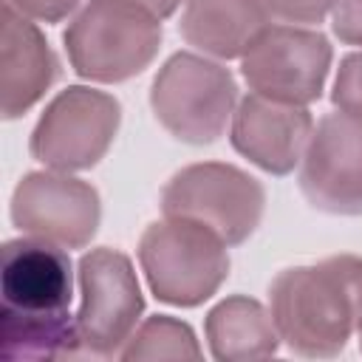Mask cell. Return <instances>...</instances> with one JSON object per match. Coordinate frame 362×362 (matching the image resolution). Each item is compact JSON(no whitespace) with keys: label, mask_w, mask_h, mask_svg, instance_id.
I'll return each instance as SVG.
<instances>
[{"label":"cell","mask_w":362,"mask_h":362,"mask_svg":"<svg viewBox=\"0 0 362 362\" xmlns=\"http://www.w3.org/2000/svg\"><path fill=\"white\" fill-rule=\"evenodd\" d=\"M331 57L325 34L300 25H269L240 57V74L266 99L311 105L325 88Z\"/></svg>","instance_id":"9"},{"label":"cell","mask_w":362,"mask_h":362,"mask_svg":"<svg viewBox=\"0 0 362 362\" xmlns=\"http://www.w3.org/2000/svg\"><path fill=\"white\" fill-rule=\"evenodd\" d=\"M209 354L218 362H252V359H269L277 354L280 334L272 320V311H266L257 300L246 294H235L221 300L204 322Z\"/></svg>","instance_id":"15"},{"label":"cell","mask_w":362,"mask_h":362,"mask_svg":"<svg viewBox=\"0 0 362 362\" xmlns=\"http://www.w3.org/2000/svg\"><path fill=\"white\" fill-rule=\"evenodd\" d=\"M331 102L356 119H362V51L342 57L331 90Z\"/></svg>","instance_id":"17"},{"label":"cell","mask_w":362,"mask_h":362,"mask_svg":"<svg viewBox=\"0 0 362 362\" xmlns=\"http://www.w3.org/2000/svg\"><path fill=\"white\" fill-rule=\"evenodd\" d=\"M359 351H362V328H359Z\"/></svg>","instance_id":"22"},{"label":"cell","mask_w":362,"mask_h":362,"mask_svg":"<svg viewBox=\"0 0 362 362\" xmlns=\"http://www.w3.org/2000/svg\"><path fill=\"white\" fill-rule=\"evenodd\" d=\"M263 206V184L246 170L223 161L181 167L161 189L164 218L198 221L221 235L226 246L243 243L257 229Z\"/></svg>","instance_id":"6"},{"label":"cell","mask_w":362,"mask_h":362,"mask_svg":"<svg viewBox=\"0 0 362 362\" xmlns=\"http://www.w3.org/2000/svg\"><path fill=\"white\" fill-rule=\"evenodd\" d=\"M3 3H8L23 17L40 23H59L79 6V0H3Z\"/></svg>","instance_id":"20"},{"label":"cell","mask_w":362,"mask_h":362,"mask_svg":"<svg viewBox=\"0 0 362 362\" xmlns=\"http://www.w3.org/2000/svg\"><path fill=\"white\" fill-rule=\"evenodd\" d=\"M139 263L156 300L195 308L229 277V252L221 235L187 218L150 223L139 238Z\"/></svg>","instance_id":"4"},{"label":"cell","mask_w":362,"mask_h":362,"mask_svg":"<svg viewBox=\"0 0 362 362\" xmlns=\"http://www.w3.org/2000/svg\"><path fill=\"white\" fill-rule=\"evenodd\" d=\"M314 133V119L305 105H286L249 93L232 113L229 141L235 153L272 175H288L305 153Z\"/></svg>","instance_id":"12"},{"label":"cell","mask_w":362,"mask_h":362,"mask_svg":"<svg viewBox=\"0 0 362 362\" xmlns=\"http://www.w3.org/2000/svg\"><path fill=\"white\" fill-rule=\"evenodd\" d=\"M269 28V8L263 0H187L181 11V37L218 59H235Z\"/></svg>","instance_id":"14"},{"label":"cell","mask_w":362,"mask_h":362,"mask_svg":"<svg viewBox=\"0 0 362 362\" xmlns=\"http://www.w3.org/2000/svg\"><path fill=\"white\" fill-rule=\"evenodd\" d=\"M119 359L144 362V359H201L198 339L192 328L175 317L156 314L147 317L124 342Z\"/></svg>","instance_id":"16"},{"label":"cell","mask_w":362,"mask_h":362,"mask_svg":"<svg viewBox=\"0 0 362 362\" xmlns=\"http://www.w3.org/2000/svg\"><path fill=\"white\" fill-rule=\"evenodd\" d=\"M59 74V59L42 31L14 11L0 8V116L17 119L34 107Z\"/></svg>","instance_id":"13"},{"label":"cell","mask_w":362,"mask_h":362,"mask_svg":"<svg viewBox=\"0 0 362 362\" xmlns=\"http://www.w3.org/2000/svg\"><path fill=\"white\" fill-rule=\"evenodd\" d=\"M141 8H147L150 14H156L158 20H167L170 14H175V8L181 6V0H130Z\"/></svg>","instance_id":"21"},{"label":"cell","mask_w":362,"mask_h":362,"mask_svg":"<svg viewBox=\"0 0 362 362\" xmlns=\"http://www.w3.org/2000/svg\"><path fill=\"white\" fill-rule=\"evenodd\" d=\"M300 189L314 209L362 215V119L342 110L320 119L303 153Z\"/></svg>","instance_id":"11"},{"label":"cell","mask_w":362,"mask_h":362,"mask_svg":"<svg viewBox=\"0 0 362 362\" xmlns=\"http://www.w3.org/2000/svg\"><path fill=\"white\" fill-rule=\"evenodd\" d=\"M331 28L345 45H362V0H337Z\"/></svg>","instance_id":"19"},{"label":"cell","mask_w":362,"mask_h":362,"mask_svg":"<svg viewBox=\"0 0 362 362\" xmlns=\"http://www.w3.org/2000/svg\"><path fill=\"white\" fill-rule=\"evenodd\" d=\"M238 105V85L229 68L178 51L156 74L150 107L158 124L184 144H212L223 136Z\"/></svg>","instance_id":"5"},{"label":"cell","mask_w":362,"mask_h":362,"mask_svg":"<svg viewBox=\"0 0 362 362\" xmlns=\"http://www.w3.org/2000/svg\"><path fill=\"white\" fill-rule=\"evenodd\" d=\"M62 246L14 238L0 246V359L54 362L79 356L71 317L74 277Z\"/></svg>","instance_id":"1"},{"label":"cell","mask_w":362,"mask_h":362,"mask_svg":"<svg viewBox=\"0 0 362 362\" xmlns=\"http://www.w3.org/2000/svg\"><path fill=\"white\" fill-rule=\"evenodd\" d=\"M71 68L90 82L139 76L161 48V23L130 0H88L62 34Z\"/></svg>","instance_id":"3"},{"label":"cell","mask_w":362,"mask_h":362,"mask_svg":"<svg viewBox=\"0 0 362 362\" xmlns=\"http://www.w3.org/2000/svg\"><path fill=\"white\" fill-rule=\"evenodd\" d=\"M269 14L286 23H322L337 0H263Z\"/></svg>","instance_id":"18"},{"label":"cell","mask_w":362,"mask_h":362,"mask_svg":"<svg viewBox=\"0 0 362 362\" xmlns=\"http://www.w3.org/2000/svg\"><path fill=\"white\" fill-rule=\"evenodd\" d=\"M269 311L280 339L300 356H339L362 328V257L331 255L283 269L269 283Z\"/></svg>","instance_id":"2"},{"label":"cell","mask_w":362,"mask_h":362,"mask_svg":"<svg viewBox=\"0 0 362 362\" xmlns=\"http://www.w3.org/2000/svg\"><path fill=\"white\" fill-rule=\"evenodd\" d=\"M79 356H119L144 311V297L124 252L99 246L79 260Z\"/></svg>","instance_id":"8"},{"label":"cell","mask_w":362,"mask_h":362,"mask_svg":"<svg viewBox=\"0 0 362 362\" xmlns=\"http://www.w3.org/2000/svg\"><path fill=\"white\" fill-rule=\"evenodd\" d=\"M122 124V105L105 90L71 85L59 90L37 119L28 150L40 164L59 173L96 167Z\"/></svg>","instance_id":"7"},{"label":"cell","mask_w":362,"mask_h":362,"mask_svg":"<svg viewBox=\"0 0 362 362\" xmlns=\"http://www.w3.org/2000/svg\"><path fill=\"white\" fill-rule=\"evenodd\" d=\"M11 223L62 249H82L99 229L102 201L93 184L71 173H28L11 192Z\"/></svg>","instance_id":"10"}]
</instances>
